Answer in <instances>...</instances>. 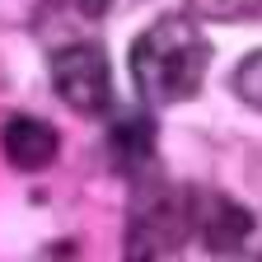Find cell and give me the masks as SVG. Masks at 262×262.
I'll return each instance as SVG.
<instances>
[{
  "mask_svg": "<svg viewBox=\"0 0 262 262\" xmlns=\"http://www.w3.org/2000/svg\"><path fill=\"white\" fill-rule=\"evenodd\" d=\"M211 66V42L192 19H155L131 42V80L145 103H183L202 89Z\"/></svg>",
  "mask_w": 262,
  "mask_h": 262,
  "instance_id": "6da1fadb",
  "label": "cell"
},
{
  "mask_svg": "<svg viewBox=\"0 0 262 262\" xmlns=\"http://www.w3.org/2000/svg\"><path fill=\"white\" fill-rule=\"evenodd\" d=\"M52 84L56 94L71 103L75 113L94 117L113 103V71H108V52L98 42H66L52 56Z\"/></svg>",
  "mask_w": 262,
  "mask_h": 262,
  "instance_id": "7a4b0ae2",
  "label": "cell"
},
{
  "mask_svg": "<svg viewBox=\"0 0 262 262\" xmlns=\"http://www.w3.org/2000/svg\"><path fill=\"white\" fill-rule=\"evenodd\" d=\"M192 229V211L187 196L173 187H155L150 202H141L131 211V234H126V257H159L173 253Z\"/></svg>",
  "mask_w": 262,
  "mask_h": 262,
  "instance_id": "3957f363",
  "label": "cell"
},
{
  "mask_svg": "<svg viewBox=\"0 0 262 262\" xmlns=\"http://www.w3.org/2000/svg\"><path fill=\"white\" fill-rule=\"evenodd\" d=\"M56 126H47L42 117H10L5 126H0V150H5V159L14 164V169L33 173V169H47V164L56 159Z\"/></svg>",
  "mask_w": 262,
  "mask_h": 262,
  "instance_id": "277c9868",
  "label": "cell"
},
{
  "mask_svg": "<svg viewBox=\"0 0 262 262\" xmlns=\"http://www.w3.org/2000/svg\"><path fill=\"white\" fill-rule=\"evenodd\" d=\"M248 234H253V215L239 202H225L220 196V202H211L202 211V239H206L211 253H239L248 244Z\"/></svg>",
  "mask_w": 262,
  "mask_h": 262,
  "instance_id": "5b68a950",
  "label": "cell"
},
{
  "mask_svg": "<svg viewBox=\"0 0 262 262\" xmlns=\"http://www.w3.org/2000/svg\"><path fill=\"white\" fill-rule=\"evenodd\" d=\"M108 155L122 164V169H141V164L155 155V122L145 113H122L108 131Z\"/></svg>",
  "mask_w": 262,
  "mask_h": 262,
  "instance_id": "8992f818",
  "label": "cell"
},
{
  "mask_svg": "<svg viewBox=\"0 0 262 262\" xmlns=\"http://www.w3.org/2000/svg\"><path fill=\"white\" fill-rule=\"evenodd\" d=\"M113 10V0H47L42 5V28H52L56 19H66V28H89Z\"/></svg>",
  "mask_w": 262,
  "mask_h": 262,
  "instance_id": "52a82bcc",
  "label": "cell"
},
{
  "mask_svg": "<svg viewBox=\"0 0 262 262\" xmlns=\"http://www.w3.org/2000/svg\"><path fill=\"white\" fill-rule=\"evenodd\" d=\"M234 94L244 98V103L262 108V52H253V56L239 61V71H234Z\"/></svg>",
  "mask_w": 262,
  "mask_h": 262,
  "instance_id": "ba28073f",
  "label": "cell"
},
{
  "mask_svg": "<svg viewBox=\"0 0 262 262\" xmlns=\"http://www.w3.org/2000/svg\"><path fill=\"white\" fill-rule=\"evenodd\" d=\"M192 5L211 19H248L262 10V0H192Z\"/></svg>",
  "mask_w": 262,
  "mask_h": 262,
  "instance_id": "9c48e42d",
  "label": "cell"
}]
</instances>
